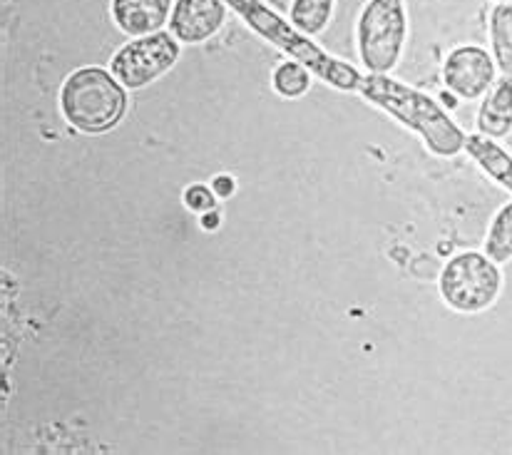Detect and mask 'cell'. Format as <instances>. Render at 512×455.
<instances>
[{
  "label": "cell",
  "instance_id": "6da1fadb",
  "mask_svg": "<svg viewBox=\"0 0 512 455\" xmlns=\"http://www.w3.org/2000/svg\"><path fill=\"white\" fill-rule=\"evenodd\" d=\"M358 92L366 97L371 105L381 107L383 112L416 132L423 140V145L433 152L435 157L460 155L465 150V132L460 130L458 122L433 100V97L423 95V92L408 88L401 80H393L388 75H373L368 73L358 85Z\"/></svg>",
  "mask_w": 512,
  "mask_h": 455
},
{
  "label": "cell",
  "instance_id": "7a4b0ae2",
  "mask_svg": "<svg viewBox=\"0 0 512 455\" xmlns=\"http://www.w3.org/2000/svg\"><path fill=\"white\" fill-rule=\"evenodd\" d=\"M224 3H227L256 35L269 40L274 48H279L281 53L289 55L291 60L306 65L321 83L343 92L358 90L363 75L358 73L353 65L343 63V60L326 53V50L319 48L314 40H309V35H304L299 28H294V23H286L279 13L266 8L261 0H224Z\"/></svg>",
  "mask_w": 512,
  "mask_h": 455
},
{
  "label": "cell",
  "instance_id": "3957f363",
  "mask_svg": "<svg viewBox=\"0 0 512 455\" xmlns=\"http://www.w3.org/2000/svg\"><path fill=\"white\" fill-rule=\"evenodd\" d=\"M127 95L120 80L102 68L75 70L60 90V110L75 130L100 135L122 120Z\"/></svg>",
  "mask_w": 512,
  "mask_h": 455
},
{
  "label": "cell",
  "instance_id": "277c9868",
  "mask_svg": "<svg viewBox=\"0 0 512 455\" xmlns=\"http://www.w3.org/2000/svg\"><path fill=\"white\" fill-rule=\"evenodd\" d=\"M440 299L458 314H483L503 291L500 264L485 252H460L448 259L438 279Z\"/></svg>",
  "mask_w": 512,
  "mask_h": 455
},
{
  "label": "cell",
  "instance_id": "5b68a950",
  "mask_svg": "<svg viewBox=\"0 0 512 455\" xmlns=\"http://www.w3.org/2000/svg\"><path fill=\"white\" fill-rule=\"evenodd\" d=\"M403 0H368L358 18V55L368 73L388 75L398 65L406 43Z\"/></svg>",
  "mask_w": 512,
  "mask_h": 455
},
{
  "label": "cell",
  "instance_id": "8992f818",
  "mask_svg": "<svg viewBox=\"0 0 512 455\" xmlns=\"http://www.w3.org/2000/svg\"><path fill=\"white\" fill-rule=\"evenodd\" d=\"M179 58V43L170 33L142 35L140 40L127 43L120 53L112 58V75L125 88L140 90L155 83L160 75L174 68Z\"/></svg>",
  "mask_w": 512,
  "mask_h": 455
},
{
  "label": "cell",
  "instance_id": "52a82bcc",
  "mask_svg": "<svg viewBox=\"0 0 512 455\" xmlns=\"http://www.w3.org/2000/svg\"><path fill=\"white\" fill-rule=\"evenodd\" d=\"M495 73H498V65H495L493 55L478 45L455 48L443 65L445 88L458 95L460 100L485 97V92L495 85Z\"/></svg>",
  "mask_w": 512,
  "mask_h": 455
},
{
  "label": "cell",
  "instance_id": "ba28073f",
  "mask_svg": "<svg viewBox=\"0 0 512 455\" xmlns=\"http://www.w3.org/2000/svg\"><path fill=\"white\" fill-rule=\"evenodd\" d=\"M227 18L224 0H177L170 18L172 35L179 43H204Z\"/></svg>",
  "mask_w": 512,
  "mask_h": 455
},
{
  "label": "cell",
  "instance_id": "9c48e42d",
  "mask_svg": "<svg viewBox=\"0 0 512 455\" xmlns=\"http://www.w3.org/2000/svg\"><path fill=\"white\" fill-rule=\"evenodd\" d=\"M172 10V0H112V18L127 35L160 33Z\"/></svg>",
  "mask_w": 512,
  "mask_h": 455
},
{
  "label": "cell",
  "instance_id": "30bf717a",
  "mask_svg": "<svg viewBox=\"0 0 512 455\" xmlns=\"http://www.w3.org/2000/svg\"><path fill=\"white\" fill-rule=\"evenodd\" d=\"M478 135L490 140H505L512 135V78L503 75L485 92V100L478 110Z\"/></svg>",
  "mask_w": 512,
  "mask_h": 455
},
{
  "label": "cell",
  "instance_id": "8fae6325",
  "mask_svg": "<svg viewBox=\"0 0 512 455\" xmlns=\"http://www.w3.org/2000/svg\"><path fill=\"white\" fill-rule=\"evenodd\" d=\"M465 152L493 182L512 194V155L498 142L483 135L465 137Z\"/></svg>",
  "mask_w": 512,
  "mask_h": 455
},
{
  "label": "cell",
  "instance_id": "7c38bea8",
  "mask_svg": "<svg viewBox=\"0 0 512 455\" xmlns=\"http://www.w3.org/2000/svg\"><path fill=\"white\" fill-rule=\"evenodd\" d=\"M490 43L498 70L512 78V3H498L490 10Z\"/></svg>",
  "mask_w": 512,
  "mask_h": 455
},
{
  "label": "cell",
  "instance_id": "4fadbf2b",
  "mask_svg": "<svg viewBox=\"0 0 512 455\" xmlns=\"http://www.w3.org/2000/svg\"><path fill=\"white\" fill-rule=\"evenodd\" d=\"M485 254L495 264L512 262V202L503 204L495 212L488 227V237H485Z\"/></svg>",
  "mask_w": 512,
  "mask_h": 455
},
{
  "label": "cell",
  "instance_id": "5bb4252c",
  "mask_svg": "<svg viewBox=\"0 0 512 455\" xmlns=\"http://www.w3.org/2000/svg\"><path fill=\"white\" fill-rule=\"evenodd\" d=\"M334 15V0H294L291 23L304 35L324 33Z\"/></svg>",
  "mask_w": 512,
  "mask_h": 455
},
{
  "label": "cell",
  "instance_id": "9a60e30c",
  "mask_svg": "<svg viewBox=\"0 0 512 455\" xmlns=\"http://www.w3.org/2000/svg\"><path fill=\"white\" fill-rule=\"evenodd\" d=\"M311 88V70L296 60H286L274 70V90L286 100L306 95Z\"/></svg>",
  "mask_w": 512,
  "mask_h": 455
},
{
  "label": "cell",
  "instance_id": "2e32d148",
  "mask_svg": "<svg viewBox=\"0 0 512 455\" xmlns=\"http://www.w3.org/2000/svg\"><path fill=\"white\" fill-rule=\"evenodd\" d=\"M217 194H214V189L204 187V184H192V187H187V192H184V204H187V209H192V212L197 214H204V212H212L214 207H217Z\"/></svg>",
  "mask_w": 512,
  "mask_h": 455
},
{
  "label": "cell",
  "instance_id": "e0dca14e",
  "mask_svg": "<svg viewBox=\"0 0 512 455\" xmlns=\"http://www.w3.org/2000/svg\"><path fill=\"white\" fill-rule=\"evenodd\" d=\"M212 189H214V194H217L219 199H227V197H232L234 194V180L232 177H227V175H219L217 180H214V184H212Z\"/></svg>",
  "mask_w": 512,
  "mask_h": 455
},
{
  "label": "cell",
  "instance_id": "ac0fdd59",
  "mask_svg": "<svg viewBox=\"0 0 512 455\" xmlns=\"http://www.w3.org/2000/svg\"><path fill=\"white\" fill-rule=\"evenodd\" d=\"M202 227L204 229H217L219 227V214L214 212H204V217H202Z\"/></svg>",
  "mask_w": 512,
  "mask_h": 455
},
{
  "label": "cell",
  "instance_id": "d6986e66",
  "mask_svg": "<svg viewBox=\"0 0 512 455\" xmlns=\"http://www.w3.org/2000/svg\"><path fill=\"white\" fill-rule=\"evenodd\" d=\"M498 3H512V0H498Z\"/></svg>",
  "mask_w": 512,
  "mask_h": 455
}]
</instances>
